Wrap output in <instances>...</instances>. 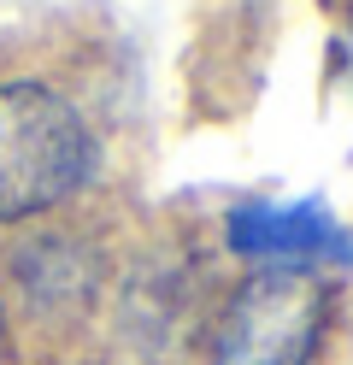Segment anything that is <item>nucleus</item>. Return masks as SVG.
<instances>
[{"mask_svg": "<svg viewBox=\"0 0 353 365\" xmlns=\"http://www.w3.org/2000/svg\"><path fill=\"white\" fill-rule=\"evenodd\" d=\"M94 177L83 112L41 83H0V224L71 200Z\"/></svg>", "mask_w": 353, "mask_h": 365, "instance_id": "f257e3e1", "label": "nucleus"}, {"mask_svg": "<svg viewBox=\"0 0 353 365\" xmlns=\"http://www.w3.org/2000/svg\"><path fill=\"white\" fill-rule=\"evenodd\" d=\"M0 348H6V318H0Z\"/></svg>", "mask_w": 353, "mask_h": 365, "instance_id": "20e7f679", "label": "nucleus"}, {"mask_svg": "<svg viewBox=\"0 0 353 365\" xmlns=\"http://www.w3.org/2000/svg\"><path fill=\"white\" fill-rule=\"evenodd\" d=\"M329 283L318 271H259L224 307L212 365H306L324 336Z\"/></svg>", "mask_w": 353, "mask_h": 365, "instance_id": "f03ea898", "label": "nucleus"}, {"mask_svg": "<svg viewBox=\"0 0 353 365\" xmlns=\"http://www.w3.org/2000/svg\"><path fill=\"white\" fill-rule=\"evenodd\" d=\"M230 247L259 259L265 271H347L353 265L347 224L318 195H306V200H242L230 212Z\"/></svg>", "mask_w": 353, "mask_h": 365, "instance_id": "7ed1b4c3", "label": "nucleus"}]
</instances>
